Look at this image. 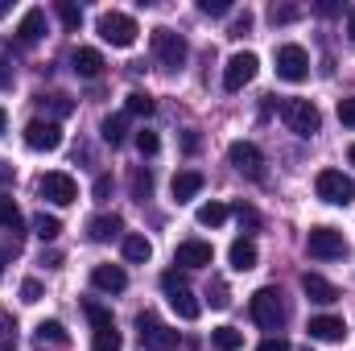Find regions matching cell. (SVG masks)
<instances>
[{
    "label": "cell",
    "instance_id": "1",
    "mask_svg": "<svg viewBox=\"0 0 355 351\" xmlns=\"http://www.w3.org/2000/svg\"><path fill=\"white\" fill-rule=\"evenodd\" d=\"M248 310H252L257 327H265V331H281V327H285V318H289V310H285V302H281V289H277V285L257 289V293H252V302H248Z\"/></svg>",
    "mask_w": 355,
    "mask_h": 351
},
{
    "label": "cell",
    "instance_id": "2",
    "mask_svg": "<svg viewBox=\"0 0 355 351\" xmlns=\"http://www.w3.org/2000/svg\"><path fill=\"white\" fill-rule=\"evenodd\" d=\"M162 289H166V298H170V306H174V314L182 323H194L198 314H202V306H198V298L190 293V285H186V277L170 268V273H162Z\"/></svg>",
    "mask_w": 355,
    "mask_h": 351
},
{
    "label": "cell",
    "instance_id": "3",
    "mask_svg": "<svg viewBox=\"0 0 355 351\" xmlns=\"http://www.w3.org/2000/svg\"><path fill=\"white\" fill-rule=\"evenodd\" d=\"M83 310H87L91 318V351H120V331H116V318H112V310L107 306H99V302H83Z\"/></svg>",
    "mask_w": 355,
    "mask_h": 351
},
{
    "label": "cell",
    "instance_id": "4",
    "mask_svg": "<svg viewBox=\"0 0 355 351\" xmlns=\"http://www.w3.org/2000/svg\"><path fill=\"white\" fill-rule=\"evenodd\" d=\"M137 335H141V348L145 351H178V331L166 327L153 310L137 314Z\"/></svg>",
    "mask_w": 355,
    "mask_h": 351
},
{
    "label": "cell",
    "instance_id": "5",
    "mask_svg": "<svg viewBox=\"0 0 355 351\" xmlns=\"http://www.w3.org/2000/svg\"><path fill=\"white\" fill-rule=\"evenodd\" d=\"M153 58L166 67V71H182L186 67V58H190V46H186V37L182 33H174V29H153Z\"/></svg>",
    "mask_w": 355,
    "mask_h": 351
},
{
    "label": "cell",
    "instance_id": "6",
    "mask_svg": "<svg viewBox=\"0 0 355 351\" xmlns=\"http://www.w3.org/2000/svg\"><path fill=\"white\" fill-rule=\"evenodd\" d=\"M281 120H285L289 132H297V137H314V132L322 128V112H318L310 99H285V103H281Z\"/></svg>",
    "mask_w": 355,
    "mask_h": 351
},
{
    "label": "cell",
    "instance_id": "7",
    "mask_svg": "<svg viewBox=\"0 0 355 351\" xmlns=\"http://www.w3.org/2000/svg\"><path fill=\"white\" fill-rule=\"evenodd\" d=\"M95 29H99V37H103L107 46H120V50H128V46L137 42V33H141L128 12H103V17L95 21Z\"/></svg>",
    "mask_w": 355,
    "mask_h": 351
},
{
    "label": "cell",
    "instance_id": "8",
    "mask_svg": "<svg viewBox=\"0 0 355 351\" xmlns=\"http://www.w3.org/2000/svg\"><path fill=\"white\" fill-rule=\"evenodd\" d=\"M314 190H318L322 203H335V207H347L355 198V182L343 170H322V174L314 178Z\"/></svg>",
    "mask_w": 355,
    "mask_h": 351
},
{
    "label": "cell",
    "instance_id": "9",
    "mask_svg": "<svg viewBox=\"0 0 355 351\" xmlns=\"http://www.w3.org/2000/svg\"><path fill=\"white\" fill-rule=\"evenodd\" d=\"M306 248H310L314 261H339V257H347V240L335 228H314L306 236Z\"/></svg>",
    "mask_w": 355,
    "mask_h": 351
},
{
    "label": "cell",
    "instance_id": "10",
    "mask_svg": "<svg viewBox=\"0 0 355 351\" xmlns=\"http://www.w3.org/2000/svg\"><path fill=\"white\" fill-rule=\"evenodd\" d=\"M37 194H42L46 203H54V207H71V203L79 198V186H75V178H71V174L54 170V174L37 178Z\"/></svg>",
    "mask_w": 355,
    "mask_h": 351
},
{
    "label": "cell",
    "instance_id": "11",
    "mask_svg": "<svg viewBox=\"0 0 355 351\" xmlns=\"http://www.w3.org/2000/svg\"><path fill=\"white\" fill-rule=\"evenodd\" d=\"M25 145H29L33 153H54V149H62V128H58V120H29V124H25Z\"/></svg>",
    "mask_w": 355,
    "mask_h": 351
},
{
    "label": "cell",
    "instance_id": "12",
    "mask_svg": "<svg viewBox=\"0 0 355 351\" xmlns=\"http://www.w3.org/2000/svg\"><path fill=\"white\" fill-rule=\"evenodd\" d=\"M257 67H261V58L257 54H232L227 58V67H223V87L227 91H244L252 79H257Z\"/></svg>",
    "mask_w": 355,
    "mask_h": 351
},
{
    "label": "cell",
    "instance_id": "13",
    "mask_svg": "<svg viewBox=\"0 0 355 351\" xmlns=\"http://www.w3.org/2000/svg\"><path fill=\"white\" fill-rule=\"evenodd\" d=\"M227 162H232L244 178H252V182H261V178H265V153H261L252 141H236V145L227 149Z\"/></svg>",
    "mask_w": 355,
    "mask_h": 351
},
{
    "label": "cell",
    "instance_id": "14",
    "mask_svg": "<svg viewBox=\"0 0 355 351\" xmlns=\"http://www.w3.org/2000/svg\"><path fill=\"white\" fill-rule=\"evenodd\" d=\"M277 75H281L285 83L310 79V54H306L302 46H281V50H277Z\"/></svg>",
    "mask_w": 355,
    "mask_h": 351
},
{
    "label": "cell",
    "instance_id": "15",
    "mask_svg": "<svg viewBox=\"0 0 355 351\" xmlns=\"http://www.w3.org/2000/svg\"><path fill=\"white\" fill-rule=\"evenodd\" d=\"M211 261H215V248L207 240H182L174 252V264H182V268H207Z\"/></svg>",
    "mask_w": 355,
    "mask_h": 351
},
{
    "label": "cell",
    "instance_id": "16",
    "mask_svg": "<svg viewBox=\"0 0 355 351\" xmlns=\"http://www.w3.org/2000/svg\"><path fill=\"white\" fill-rule=\"evenodd\" d=\"M91 285L103 289V293H120V289L128 285V273H124L120 264H95V268H91Z\"/></svg>",
    "mask_w": 355,
    "mask_h": 351
},
{
    "label": "cell",
    "instance_id": "17",
    "mask_svg": "<svg viewBox=\"0 0 355 351\" xmlns=\"http://www.w3.org/2000/svg\"><path fill=\"white\" fill-rule=\"evenodd\" d=\"M71 67H75L79 79H99V75H103V54L91 50V46H79V50L71 54Z\"/></svg>",
    "mask_w": 355,
    "mask_h": 351
},
{
    "label": "cell",
    "instance_id": "18",
    "mask_svg": "<svg viewBox=\"0 0 355 351\" xmlns=\"http://www.w3.org/2000/svg\"><path fill=\"white\" fill-rule=\"evenodd\" d=\"M42 33H46V8H29L21 17V25H17V42L33 46V42H42Z\"/></svg>",
    "mask_w": 355,
    "mask_h": 351
},
{
    "label": "cell",
    "instance_id": "19",
    "mask_svg": "<svg viewBox=\"0 0 355 351\" xmlns=\"http://www.w3.org/2000/svg\"><path fill=\"white\" fill-rule=\"evenodd\" d=\"M343 318H335V314H318V318H310V339H318V343H339L343 339Z\"/></svg>",
    "mask_w": 355,
    "mask_h": 351
},
{
    "label": "cell",
    "instance_id": "20",
    "mask_svg": "<svg viewBox=\"0 0 355 351\" xmlns=\"http://www.w3.org/2000/svg\"><path fill=\"white\" fill-rule=\"evenodd\" d=\"M302 289H306V298L318 302V306H331V302L339 298V289H335L327 277H318V273H306V277H302Z\"/></svg>",
    "mask_w": 355,
    "mask_h": 351
},
{
    "label": "cell",
    "instance_id": "21",
    "mask_svg": "<svg viewBox=\"0 0 355 351\" xmlns=\"http://www.w3.org/2000/svg\"><path fill=\"white\" fill-rule=\"evenodd\" d=\"M227 261H232V268H236V273H248V268H257L261 252H257V244H252L248 236H240V240L227 248Z\"/></svg>",
    "mask_w": 355,
    "mask_h": 351
},
{
    "label": "cell",
    "instance_id": "22",
    "mask_svg": "<svg viewBox=\"0 0 355 351\" xmlns=\"http://www.w3.org/2000/svg\"><path fill=\"white\" fill-rule=\"evenodd\" d=\"M120 232H124V219H120V215H95L87 223V236L95 244H107V240H116Z\"/></svg>",
    "mask_w": 355,
    "mask_h": 351
},
{
    "label": "cell",
    "instance_id": "23",
    "mask_svg": "<svg viewBox=\"0 0 355 351\" xmlns=\"http://www.w3.org/2000/svg\"><path fill=\"white\" fill-rule=\"evenodd\" d=\"M170 190H174L178 203H190V198H194V194L202 190V174H198V170H182V174H174Z\"/></svg>",
    "mask_w": 355,
    "mask_h": 351
},
{
    "label": "cell",
    "instance_id": "24",
    "mask_svg": "<svg viewBox=\"0 0 355 351\" xmlns=\"http://www.w3.org/2000/svg\"><path fill=\"white\" fill-rule=\"evenodd\" d=\"M120 248H124V261L128 264H145L149 257H153V244H149L145 236H124Z\"/></svg>",
    "mask_w": 355,
    "mask_h": 351
},
{
    "label": "cell",
    "instance_id": "25",
    "mask_svg": "<svg viewBox=\"0 0 355 351\" xmlns=\"http://www.w3.org/2000/svg\"><path fill=\"white\" fill-rule=\"evenodd\" d=\"M37 343H54V348H71V335H67V327H62L58 318H50V323H37Z\"/></svg>",
    "mask_w": 355,
    "mask_h": 351
},
{
    "label": "cell",
    "instance_id": "26",
    "mask_svg": "<svg viewBox=\"0 0 355 351\" xmlns=\"http://www.w3.org/2000/svg\"><path fill=\"white\" fill-rule=\"evenodd\" d=\"M33 236H37V240H58V236H62V219L37 211V215H33Z\"/></svg>",
    "mask_w": 355,
    "mask_h": 351
},
{
    "label": "cell",
    "instance_id": "27",
    "mask_svg": "<svg viewBox=\"0 0 355 351\" xmlns=\"http://www.w3.org/2000/svg\"><path fill=\"white\" fill-rule=\"evenodd\" d=\"M37 103H42L50 116H71V112H75V99H71V95H58V91H50V95L42 91V95H37Z\"/></svg>",
    "mask_w": 355,
    "mask_h": 351
},
{
    "label": "cell",
    "instance_id": "28",
    "mask_svg": "<svg viewBox=\"0 0 355 351\" xmlns=\"http://www.w3.org/2000/svg\"><path fill=\"white\" fill-rule=\"evenodd\" d=\"M211 343H215V351H240L244 348V335L236 327H215L211 331Z\"/></svg>",
    "mask_w": 355,
    "mask_h": 351
},
{
    "label": "cell",
    "instance_id": "29",
    "mask_svg": "<svg viewBox=\"0 0 355 351\" xmlns=\"http://www.w3.org/2000/svg\"><path fill=\"white\" fill-rule=\"evenodd\" d=\"M99 132H103L107 145H124V137H128V120H124V116H107V120L99 124Z\"/></svg>",
    "mask_w": 355,
    "mask_h": 351
},
{
    "label": "cell",
    "instance_id": "30",
    "mask_svg": "<svg viewBox=\"0 0 355 351\" xmlns=\"http://www.w3.org/2000/svg\"><path fill=\"white\" fill-rule=\"evenodd\" d=\"M153 108H157V103H153V95H145V91H132V95L124 99V112H128V116H153Z\"/></svg>",
    "mask_w": 355,
    "mask_h": 351
},
{
    "label": "cell",
    "instance_id": "31",
    "mask_svg": "<svg viewBox=\"0 0 355 351\" xmlns=\"http://www.w3.org/2000/svg\"><path fill=\"white\" fill-rule=\"evenodd\" d=\"M223 219H227V207H223V203H202V207H198V223H202V228H219Z\"/></svg>",
    "mask_w": 355,
    "mask_h": 351
},
{
    "label": "cell",
    "instance_id": "32",
    "mask_svg": "<svg viewBox=\"0 0 355 351\" xmlns=\"http://www.w3.org/2000/svg\"><path fill=\"white\" fill-rule=\"evenodd\" d=\"M0 228L21 232V211H17V203H12L8 194H0Z\"/></svg>",
    "mask_w": 355,
    "mask_h": 351
},
{
    "label": "cell",
    "instance_id": "33",
    "mask_svg": "<svg viewBox=\"0 0 355 351\" xmlns=\"http://www.w3.org/2000/svg\"><path fill=\"white\" fill-rule=\"evenodd\" d=\"M54 12L62 17V25H67V29H79V25H83V8H79V4H71V0H58V4H54Z\"/></svg>",
    "mask_w": 355,
    "mask_h": 351
},
{
    "label": "cell",
    "instance_id": "34",
    "mask_svg": "<svg viewBox=\"0 0 355 351\" xmlns=\"http://www.w3.org/2000/svg\"><path fill=\"white\" fill-rule=\"evenodd\" d=\"M149 194H153V174H149V170H137V174H132V198L145 203Z\"/></svg>",
    "mask_w": 355,
    "mask_h": 351
},
{
    "label": "cell",
    "instance_id": "35",
    "mask_svg": "<svg viewBox=\"0 0 355 351\" xmlns=\"http://www.w3.org/2000/svg\"><path fill=\"white\" fill-rule=\"evenodd\" d=\"M297 12H302L297 4H272L268 8V21L272 25H289V21H297Z\"/></svg>",
    "mask_w": 355,
    "mask_h": 351
},
{
    "label": "cell",
    "instance_id": "36",
    "mask_svg": "<svg viewBox=\"0 0 355 351\" xmlns=\"http://www.w3.org/2000/svg\"><path fill=\"white\" fill-rule=\"evenodd\" d=\"M207 302H211L215 310H227V306H232V293H227V285H223V281H211V289H207Z\"/></svg>",
    "mask_w": 355,
    "mask_h": 351
},
{
    "label": "cell",
    "instance_id": "37",
    "mask_svg": "<svg viewBox=\"0 0 355 351\" xmlns=\"http://www.w3.org/2000/svg\"><path fill=\"white\" fill-rule=\"evenodd\" d=\"M198 12H207V17H227V12H232V0H198Z\"/></svg>",
    "mask_w": 355,
    "mask_h": 351
},
{
    "label": "cell",
    "instance_id": "38",
    "mask_svg": "<svg viewBox=\"0 0 355 351\" xmlns=\"http://www.w3.org/2000/svg\"><path fill=\"white\" fill-rule=\"evenodd\" d=\"M137 149H141L145 157H153V153L162 149V141H157V132H149V128H145V132H137Z\"/></svg>",
    "mask_w": 355,
    "mask_h": 351
},
{
    "label": "cell",
    "instance_id": "39",
    "mask_svg": "<svg viewBox=\"0 0 355 351\" xmlns=\"http://www.w3.org/2000/svg\"><path fill=\"white\" fill-rule=\"evenodd\" d=\"M21 302H42V281L37 277H29V281H21Z\"/></svg>",
    "mask_w": 355,
    "mask_h": 351
},
{
    "label": "cell",
    "instance_id": "40",
    "mask_svg": "<svg viewBox=\"0 0 355 351\" xmlns=\"http://www.w3.org/2000/svg\"><path fill=\"white\" fill-rule=\"evenodd\" d=\"M12 87V67H8V46H0V91Z\"/></svg>",
    "mask_w": 355,
    "mask_h": 351
},
{
    "label": "cell",
    "instance_id": "41",
    "mask_svg": "<svg viewBox=\"0 0 355 351\" xmlns=\"http://www.w3.org/2000/svg\"><path fill=\"white\" fill-rule=\"evenodd\" d=\"M12 331H17V327H12V314H8V310H0V343H8V339H17Z\"/></svg>",
    "mask_w": 355,
    "mask_h": 351
},
{
    "label": "cell",
    "instance_id": "42",
    "mask_svg": "<svg viewBox=\"0 0 355 351\" xmlns=\"http://www.w3.org/2000/svg\"><path fill=\"white\" fill-rule=\"evenodd\" d=\"M248 29H252V12L244 8V17H236V25H232V37H244Z\"/></svg>",
    "mask_w": 355,
    "mask_h": 351
},
{
    "label": "cell",
    "instance_id": "43",
    "mask_svg": "<svg viewBox=\"0 0 355 351\" xmlns=\"http://www.w3.org/2000/svg\"><path fill=\"white\" fill-rule=\"evenodd\" d=\"M236 215H240V223H244V228H257V223H261V215H257L252 207H244V203L236 207Z\"/></svg>",
    "mask_w": 355,
    "mask_h": 351
},
{
    "label": "cell",
    "instance_id": "44",
    "mask_svg": "<svg viewBox=\"0 0 355 351\" xmlns=\"http://www.w3.org/2000/svg\"><path fill=\"white\" fill-rule=\"evenodd\" d=\"M339 120L355 128V99H339Z\"/></svg>",
    "mask_w": 355,
    "mask_h": 351
},
{
    "label": "cell",
    "instance_id": "45",
    "mask_svg": "<svg viewBox=\"0 0 355 351\" xmlns=\"http://www.w3.org/2000/svg\"><path fill=\"white\" fill-rule=\"evenodd\" d=\"M107 194H112V178H107V174H99V178H95V198L103 203Z\"/></svg>",
    "mask_w": 355,
    "mask_h": 351
},
{
    "label": "cell",
    "instance_id": "46",
    "mask_svg": "<svg viewBox=\"0 0 355 351\" xmlns=\"http://www.w3.org/2000/svg\"><path fill=\"white\" fill-rule=\"evenodd\" d=\"M257 351H293V348H289V343H285L281 335H272V339H265V343H261Z\"/></svg>",
    "mask_w": 355,
    "mask_h": 351
},
{
    "label": "cell",
    "instance_id": "47",
    "mask_svg": "<svg viewBox=\"0 0 355 351\" xmlns=\"http://www.w3.org/2000/svg\"><path fill=\"white\" fill-rule=\"evenodd\" d=\"M314 8H318V12H322V17H331V12H339V4H335V0H318V4H314Z\"/></svg>",
    "mask_w": 355,
    "mask_h": 351
},
{
    "label": "cell",
    "instance_id": "48",
    "mask_svg": "<svg viewBox=\"0 0 355 351\" xmlns=\"http://www.w3.org/2000/svg\"><path fill=\"white\" fill-rule=\"evenodd\" d=\"M182 149L194 153V149H198V132H186V137H182Z\"/></svg>",
    "mask_w": 355,
    "mask_h": 351
},
{
    "label": "cell",
    "instance_id": "49",
    "mask_svg": "<svg viewBox=\"0 0 355 351\" xmlns=\"http://www.w3.org/2000/svg\"><path fill=\"white\" fill-rule=\"evenodd\" d=\"M42 264H46V268H58L62 257H58V252H42Z\"/></svg>",
    "mask_w": 355,
    "mask_h": 351
},
{
    "label": "cell",
    "instance_id": "50",
    "mask_svg": "<svg viewBox=\"0 0 355 351\" xmlns=\"http://www.w3.org/2000/svg\"><path fill=\"white\" fill-rule=\"evenodd\" d=\"M4 182H12V166H8V162H0V186H4Z\"/></svg>",
    "mask_w": 355,
    "mask_h": 351
},
{
    "label": "cell",
    "instance_id": "51",
    "mask_svg": "<svg viewBox=\"0 0 355 351\" xmlns=\"http://www.w3.org/2000/svg\"><path fill=\"white\" fill-rule=\"evenodd\" d=\"M347 33H352V42H355V8L347 12Z\"/></svg>",
    "mask_w": 355,
    "mask_h": 351
},
{
    "label": "cell",
    "instance_id": "52",
    "mask_svg": "<svg viewBox=\"0 0 355 351\" xmlns=\"http://www.w3.org/2000/svg\"><path fill=\"white\" fill-rule=\"evenodd\" d=\"M4 128H8V112L0 108V137H4Z\"/></svg>",
    "mask_w": 355,
    "mask_h": 351
},
{
    "label": "cell",
    "instance_id": "53",
    "mask_svg": "<svg viewBox=\"0 0 355 351\" xmlns=\"http://www.w3.org/2000/svg\"><path fill=\"white\" fill-rule=\"evenodd\" d=\"M0 17H8V0H0Z\"/></svg>",
    "mask_w": 355,
    "mask_h": 351
},
{
    "label": "cell",
    "instance_id": "54",
    "mask_svg": "<svg viewBox=\"0 0 355 351\" xmlns=\"http://www.w3.org/2000/svg\"><path fill=\"white\" fill-rule=\"evenodd\" d=\"M0 277H4V248H0Z\"/></svg>",
    "mask_w": 355,
    "mask_h": 351
},
{
    "label": "cell",
    "instance_id": "55",
    "mask_svg": "<svg viewBox=\"0 0 355 351\" xmlns=\"http://www.w3.org/2000/svg\"><path fill=\"white\" fill-rule=\"evenodd\" d=\"M347 157H352V166H355V145H352V149H347Z\"/></svg>",
    "mask_w": 355,
    "mask_h": 351
},
{
    "label": "cell",
    "instance_id": "56",
    "mask_svg": "<svg viewBox=\"0 0 355 351\" xmlns=\"http://www.w3.org/2000/svg\"><path fill=\"white\" fill-rule=\"evenodd\" d=\"M302 351H310V348H302Z\"/></svg>",
    "mask_w": 355,
    "mask_h": 351
}]
</instances>
